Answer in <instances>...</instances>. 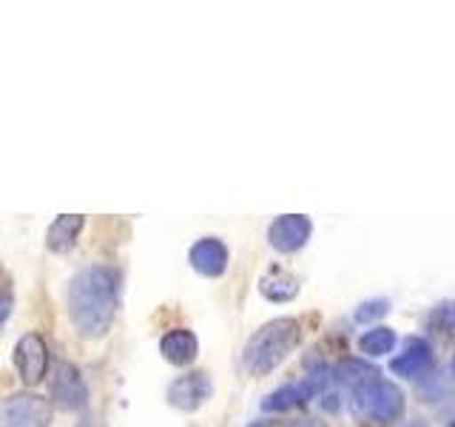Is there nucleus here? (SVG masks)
<instances>
[{
	"label": "nucleus",
	"mask_w": 455,
	"mask_h": 427,
	"mask_svg": "<svg viewBox=\"0 0 455 427\" xmlns=\"http://www.w3.org/2000/svg\"><path fill=\"white\" fill-rule=\"evenodd\" d=\"M299 345H302V325H299V319L293 317L270 319L248 339L245 353H242V365H245V370L253 376H267L270 370H276Z\"/></svg>",
	"instance_id": "nucleus-2"
},
{
	"label": "nucleus",
	"mask_w": 455,
	"mask_h": 427,
	"mask_svg": "<svg viewBox=\"0 0 455 427\" xmlns=\"http://www.w3.org/2000/svg\"><path fill=\"white\" fill-rule=\"evenodd\" d=\"M316 393V388L305 379V384H284V388L274 391L270 396L262 399V410L265 413H282V410H291L296 405L307 402V399Z\"/></svg>",
	"instance_id": "nucleus-13"
},
{
	"label": "nucleus",
	"mask_w": 455,
	"mask_h": 427,
	"mask_svg": "<svg viewBox=\"0 0 455 427\" xmlns=\"http://www.w3.org/2000/svg\"><path fill=\"white\" fill-rule=\"evenodd\" d=\"M228 260H231V254H228V246L217 237H203L196 239L191 251H188V262L196 274H203L208 279H217L228 270Z\"/></svg>",
	"instance_id": "nucleus-9"
},
{
	"label": "nucleus",
	"mask_w": 455,
	"mask_h": 427,
	"mask_svg": "<svg viewBox=\"0 0 455 427\" xmlns=\"http://www.w3.org/2000/svg\"><path fill=\"white\" fill-rule=\"evenodd\" d=\"M395 348V331L393 327H370V331L359 339V350L370 359H379V356H387Z\"/></svg>",
	"instance_id": "nucleus-16"
},
{
	"label": "nucleus",
	"mask_w": 455,
	"mask_h": 427,
	"mask_svg": "<svg viewBox=\"0 0 455 427\" xmlns=\"http://www.w3.org/2000/svg\"><path fill=\"white\" fill-rule=\"evenodd\" d=\"M430 365H433V345H430L427 339L416 336V339H410V342H407V348L390 362V370H393L395 376L416 379V376H421Z\"/></svg>",
	"instance_id": "nucleus-10"
},
{
	"label": "nucleus",
	"mask_w": 455,
	"mask_h": 427,
	"mask_svg": "<svg viewBox=\"0 0 455 427\" xmlns=\"http://www.w3.org/2000/svg\"><path fill=\"white\" fill-rule=\"evenodd\" d=\"M379 379V370L364 362V359H345V362H339L336 367V382L339 384H345V388L350 391H364L370 382H376Z\"/></svg>",
	"instance_id": "nucleus-14"
},
{
	"label": "nucleus",
	"mask_w": 455,
	"mask_h": 427,
	"mask_svg": "<svg viewBox=\"0 0 455 427\" xmlns=\"http://www.w3.org/2000/svg\"><path fill=\"white\" fill-rule=\"evenodd\" d=\"M75 427H106V424H103V419L97 416V413H85V416Z\"/></svg>",
	"instance_id": "nucleus-20"
},
{
	"label": "nucleus",
	"mask_w": 455,
	"mask_h": 427,
	"mask_svg": "<svg viewBox=\"0 0 455 427\" xmlns=\"http://www.w3.org/2000/svg\"><path fill=\"white\" fill-rule=\"evenodd\" d=\"M160 353L165 362L177 365V367H188L199 356V342L188 327H171V331L160 339Z\"/></svg>",
	"instance_id": "nucleus-11"
},
{
	"label": "nucleus",
	"mask_w": 455,
	"mask_h": 427,
	"mask_svg": "<svg viewBox=\"0 0 455 427\" xmlns=\"http://www.w3.org/2000/svg\"><path fill=\"white\" fill-rule=\"evenodd\" d=\"M452 376H455V356H452Z\"/></svg>",
	"instance_id": "nucleus-22"
},
{
	"label": "nucleus",
	"mask_w": 455,
	"mask_h": 427,
	"mask_svg": "<svg viewBox=\"0 0 455 427\" xmlns=\"http://www.w3.org/2000/svg\"><path fill=\"white\" fill-rule=\"evenodd\" d=\"M296 427H316V424H313V422H310V419H305V422H299V424H296Z\"/></svg>",
	"instance_id": "nucleus-21"
},
{
	"label": "nucleus",
	"mask_w": 455,
	"mask_h": 427,
	"mask_svg": "<svg viewBox=\"0 0 455 427\" xmlns=\"http://www.w3.org/2000/svg\"><path fill=\"white\" fill-rule=\"evenodd\" d=\"M52 402L63 410H85L89 405V384L75 362H57L49 382Z\"/></svg>",
	"instance_id": "nucleus-6"
},
{
	"label": "nucleus",
	"mask_w": 455,
	"mask_h": 427,
	"mask_svg": "<svg viewBox=\"0 0 455 427\" xmlns=\"http://www.w3.org/2000/svg\"><path fill=\"white\" fill-rule=\"evenodd\" d=\"M355 402L362 405V410L370 419L379 424H393L404 416V393L398 384L387 382V379H376L370 382L364 391L355 393Z\"/></svg>",
	"instance_id": "nucleus-4"
},
{
	"label": "nucleus",
	"mask_w": 455,
	"mask_h": 427,
	"mask_svg": "<svg viewBox=\"0 0 455 427\" xmlns=\"http://www.w3.org/2000/svg\"><path fill=\"white\" fill-rule=\"evenodd\" d=\"M120 305V270L111 265H89L66 285V310L83 339H103Z\"/></svg>",
	"instance_id": "nucleus-1"
},
{
	"label": "nucleus",
	"mask_w": 455,
	"mask_h": 427,
	"mask_svg": "<svg viewBox=\"0 0 455 427\" xmlns=\"http://www.w3.org/2000/svg\"><path fill=\"white\" fill-rule=\"evenodd\" d=\"M14 367H18V376L23 384L28 388H35L49 374V365H52V353H49V345L46 339L40 334H23L18 339V345H14Z\"/></svg>",
	"instance_id": "nucleus-5"
},
{
	"label": "nucleus",
	"mask_w": 455,
	"mask_h": 427,
	"mask_svg": "<svg viewBox=\"0 0 455 427\" xmlns=\"http://www.w3.org/2000/svg\"><path fill=\"white\" fill-rule=\"evenodd\" d=\"M427 331L441 336V339H452L455 336V302L447 299V302H438L430 317H427Z\"/></svg>",
	"instance_id": "nucleus-17"
},
{
	"label": "nucleus",
	"mask_w": 455,
	"mask_h": 427,
	"mask_svg": "<svg viewBox=\"0 0 455 427\" xmlns=\"http://www.w3.org/2000/svg\"><path fill=\"white\" fill-rule=\"evenodd\" d=\"M259 294L265 299H270V302H291V299H296V294H299V279L276 268L262 277Z\"/></svg>",
	"instance_id": "nucleus-15"
},
{
	"label": "nucleus",
	"mask_w": 455,
	"mask_h": 427,
	"mask_svg": "<svg viewBox=\"0 0 455 427\" xmlns=\"http://www.w3.org/2000/svg\"><path fill=\"white\" fill-rule=\"evenodd\" d=\"M313 234V222L305 214H282L267 228V239L279 254H296L299 248L307 246Z\"/></svg>",
	"instance_id": "nucleus-8"
},
{
	"label": "nucleus",
	"mask_w": 455,
	"mask_h": 427,
	"mask_svg": "<svg viewBox=\"0 0 455 427\" xmlns=\"http://www.w3.org/2000/svg\"><path fill=\"white\" fill-rule=\"evenodd\" d=\"M52 416L49 399L32 391L12 393L0 402V427H49Z\"/></svg>",
	"instance_id": "nucleus-3"
},
{
	"label": "nucleus",
	"mask_w": 455,
	"mask_h": 427,
	"mask_svg": "<svg viewBox=\"0 0 455 427\" xmlns=\"http://www.w3.org/2000/svg\"><path fill=\"white\" fill-rule=\"evenodd\" d=\"M452 427H455V422H452Z\"/></svg>",
	"instance_id": "nucleus-23"
},
{
	"label": "nucleus",
	"mask_w": 455,
	"mask_h": 427,
	"mask_svg": "<svg viewBox=\"0 0 455 427\" xmlns=\"http://www.w3.org/2000/svg\"><path fill=\"white\" fill-rule=\"evenodd\" d=\"M85 228V217L83 214H60L46 231V248L52 254H68L77 246L80 231Z\"/></svg>",
	"instance_id": "nucleus-12"
},
{
	"label": "nucleus",
	"mask_w": 455,
	"mask_h": 427,
	"mask_svg": "<svg viewBox=\"0 0 455 427\" xmlns=\"http://www.w3.org/2000/svg\"><path fill=\"white\" fill-rule=\"evenodd\" d=\"M390 310V302L387 299H370V302H362L355 308V322H373V319H381L384 313Z\"/></svg>",
	"instance_id": "nucleus-18"
},
{
	"label": "nucleus",
	"mask_w": 455,
	"mask_h": 427,
	"mask_svg": "<svg viewBox=\"0 0 455 427\" xmlns=\"http://www.w3.org/2000/svg\"><path fill=\"white\" fill-rule=\"evenodd\" d=\"M213 393V384L208 379V374L203 370H191V374L185 376H177L174 382L168 384V405L177 407V410H185V413H194L203 407Z\"/></svg>",
	"instance_id": "nucleus-7"
},
{
	"label": "nucleus",
	"mask_w": 455,
	"mask_h": 427,
	"mask_svg": "<svg viewBox=\"0 0 455 427\" xmlns=\"http://www.w3.org/2000/svg\"><path fill=\"white\" fill-rule=\"evenodd\" d=\"M12 308H14V296H12L9 288H4V285H0V325L9 319Z\"/></svg>",
	"instance_id": "nucleus-19"
}]
</instances>
